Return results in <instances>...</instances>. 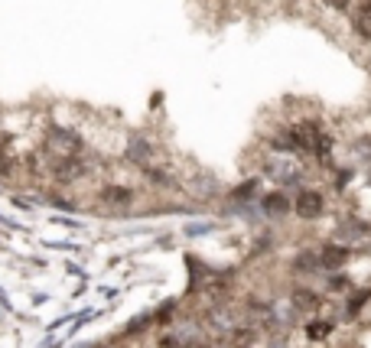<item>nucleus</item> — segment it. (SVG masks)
I'll return each mask as SVG.
<instances>
[{
    "mask_svg": "<svg viewBox=\"0 0 371 348\" xmlns=\"http://www.w3.org/2000/svg\"><path fill=\"white\" fill-rule=\"evenodd\" d=\"M254 339H258V332H254L251 326H248V329H235V332H231V342H235V348H251Z\"/></svg>",
    "mask_w": 371,
    "mask_h": 348,
    "instance_id": "obj_7",
    "label": "nucleus"
},
{
    "mask_svg": "<svg viewBox=\"0 0 371 348\" xmlns=\"http://www.w3.org/2000/svg\"><path fill=\"white\" fill-rule=\"evenodd\" d=\"M264 208H268V212H274V215H283V212H290V208H293V202H290L283 193H274V195H268V199H264Z\"/></svg>",
    "mask_w": 371,
    "mask_h": 348,
    "instance_id": "obj_6",
    "label": "nucleus"
},
{
    "mask_svg": "<svg viewBox=\"0 0 371 348\" xmlns=\"http://www.w3.org/2000/svg\"><path fill=\"white\" fill-rule=\"evenodd\" d=\"M326 4H329V7H335V10H345V7H349V0H326Z\"/></svg>",
    "mask_w": 371,
    "mask_h": 348,
    "instance_id": "obj_11",
    "label": "nucleus"
},
{
    "mask_svg": "<svg viewBox=\"0 0 371 348\" xmlns=\"http://www.w3.org/2000/svg\"><path fill=\"white\" fill-rule=\"evenodd\" d=\"M368 297H371V290H362V293H358V297L349 303V316H355V312L362 309V303H365V300H368Z\"/></svg>",
    "mask_w": 371,
    "mask_h": 348,
    "instance_id": "obj_10",
    "label": "nucleus"
},
{
    "mask_svg": "<svg viewBox=\"0 0 371 348\" xmlns=\"http://www.w3.org/2000/svg\"><path fill=\"white\" fill-rule=\"evenodd\" d=\"M293 267H297V270H316V267H320V260H316V254H303V257H297L293 260Z\"/></svg>",
    "mask_w": 371,
    "mask_h": 348,
    "instance_id": "obj_9",
    "label": "nucleus"
},
{
    "mask_svg": "<svg viewBox=\"0 0 371 348\" xmlns=\"http://www.w3.org/2000/svg\"><path fill=\"white\" fill-rule=\"evenodd\" d=\"M329 332H332V322H322V319H316V322H310V326H306V335H310L312 342H322Z\"/></svg>",
    "mask_w": 371,
    "mask_h": 348,
    "instance_id": "obj_8",
    "label": "nucleus"
},
{
    "mask_svg": "<svg viewBox=\"0 0 371 348\" xmlns=\"http://www.w3.org/2000/svg\"><path fill=\"white\" fill-rule=\"evenodd\" d=\"M352 26L362 39H371V0H362L355 10H352Z\"/></svg>",
    "mask_w": 371,
    "mask_h": 348,
    "instance_id": "obj_2",
    "label": "nucleus"
},
{
    "mask_svg": "<svg viewBox=\"0 0 371 348\" xmlns=\"http://www.w3.org/2000/svg\"><path fill=\"white\" fill-rule=\"evenodd\" d=\"M349 257V251H345V247H322L320 254H316V260H320V267H326V270H335V267L342 264V260Z\"/></svg>",
    "mask_w": 371,
    "mask_h": 348,
    "instance_id": "obj_4",
    "label": "nucleus"
},
{
    "mask_svg": "<svg viewBox=\"0 0 371 348\" xmlns=\"http://www.w3.org/2000/svg\"><path fill=\"white\" fill-rule=\"evenodd\" d=\"M290 300H293V306H297V309H316V306H320V293H316V290H310V287H297Z\"/></svg>",
    "mask_w": 371,
    "mask_h": 348,
    "instance_id": "obj_5",
    "label": "nucleus"
},
{
    "mask_svg": "<svg viewBox=\"0 0 371 348\" xmlns=\"http://www.w3.org/2000/svg\"><path fill=\"white\" fill-rule=\"evenodd\" d=\"M101 202H108V205H114V208H127L134 202V193H131V189H121V185H108L101 193Z\"/></svg>",
    "mask_w": 371,
    "mask_h": 348,
    "instance_id": "obj_3",
    "label": "nucleus"
},
{
    "mask_svg": "<svg viewBox=\"0 0 371 348\" xmlns=\"http://www.w3.org/2000/svg\"><path fill=\"white\" fill-rule=\"evenodd\" d=\"M293 208L303 218H316V215H322L326 202H322V193H316V189H300L297 199H293Z\"/></svg>",
    "mask_w": 371,
    "mask_h": 348,
    "instance_id": "obj_1",
    "label": "nucleus"
}]
</instances>
